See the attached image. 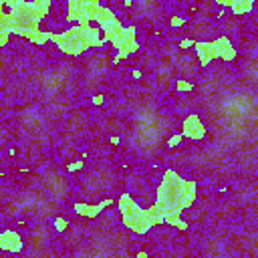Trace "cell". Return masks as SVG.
Segmentation results:
<instances>
[{"label":"cell","mask_w":258,"mask_h":258,"mask_svg":"<svg viewBox=\"0 0 258 258\" xmlns=\"http://www.w3.org/2000/svg\"><path fill=\"white\" fill-rule=\"evenodd\" d=\"M194 50L200 67H210L216 58L224 62H234L238 58V48L226 34H220L214 40H194Z\"/></svg>","instance_id":"5"},{"label":"cell","mask_w":258,"mask_h":258,"mask_svg":"<svg viewBox=\"0 0 258 258\" xmlns=\"http://www.w3.org/2000/svg\"><path fill=\"white\" fill-rule=\"evenodd\" d=\"M183 139L189 141H204L208 137V125L204 123L200 113H187L181 119V129H179Z\"/></svg>","instance_id":"8"},{"label":"cell","mask_w":258,"mask_h":258,"mask_svg":"<svg viewBox=\"0 0 258 258\" xmlns=\"http://www.w3.org/2000/svg\"><path fill=\"white\" fill-rule=\"evenodd\" d=\"M135 258H151V256H149V254H147L145 250H139V252L135 254Z\"/></svg>","instance_id":"20"},{"label":"cell","mask_w":258,"mask_h":258,"mask_svg":"<svg viewBox=\"0 0 258 258\" xmlns=\"http://www.w3.org/2000/svg\"><path fill=\"white\" fill-rule=\"evenodd\" d=\"M185 22H187L185 16H171V18H169V26H171V28H181Z\"/></svg>","instance_id":"16"},{"label":"cell","mask_w":258,"mask_h":258,"mask_svg":"<svg viewBox=\"0 0 258 258\" xmlns=\"http://www.w3.org/2000/svg\"><path fill=\"white\" fill-rule=\"evenodd\" d=\"M95 24L99 26V30H101V34H103L105 44H111L113 38H115V36L121 32V28H123V22H121L119 16L115 14V10H113L111 6H105V4H101V8H99L97 18H95Z\"/></svg>","instance_id":"7"},{"label":"cell","mask_w":258,"mask_h":258,"mask_svg":"<svg viewBox=\"0 0 258 258\" xmlns=\"http://www.w3.org/2000/svg\"><path fill=\"white\" fill-rule=\"evenodd\" d=\"M64 8H67L64 20L69 24H93L101 8V2L99 0H69Z\"/></svg>","instance_id":"6"},{"label":"cell","mask_w":258,"mask_h":258,"mask_svg":"<svg viewBox=\"0 0 258 258\" xmlns=\"http://www.w3.org/2000/svg\"><path fill=\"white\" fill-rule=\"evenodd\" d=\"M139 48H141L139 40H131V42H127V44L119 46V48L115 50V56H113V64H119L123 58H129V56H133L135 52H139Z\"/></svg>","instance_id":"13"},{"label":"cell","mask_w":258,"mask_h":258,"mask_svg":"<svg viewBox=\"0 0 258 258\" xmlns=\"http://www.w3.org/2000/svg\"><path fill=\"white\" fill-rule=\"evenodd\" d=\"M83 167V161H75V163H69L67 165V171H77V169H81Z\"/></svg>","instance_id":"18"},{"label":"cell","mask_w":258,"mask_h":258,"mask_svg":"<svg viewBox=\"0 0 258 258\" xmlns=\"http://www.w3.org/2000/svg\"><path fill=\"white\" fill-rule=\"evenodd\" d=\"M198 200V181L183 177L181 173H177L175 169L167 167L161 173L159 185L155 189V202L153 206H157L163 214V224L173 226L179 232H187L189 224L181 218V214L185 210H189Z\"/></svg>","instance_id":"1"},{"label":"cell","mask_w":258,"mask_h":258,"mask_svg":"<svg viewBox=\"0 0 258 258\" xmlns=\"http://www.w3.org/2000/svg\"><path fill=\"white\" fill-rule=\"evenodd\" d=\"M103 101H105V99H103V95H97V97L93 99V103H95V105H103Z\"/></svg>","instance_id":"21"},{"label":"cell","mask_w":258,"mask_h":258,"mask_svg":"<svg viewBox=\"0 0 258 258\" xmlns=\"http://www.w3.org/2000/svg\"><path fill=\"white\" fill-rule=\"evenodd\" d=\"M115 206L121 216V224L125 230L133 232L135 236H145L149 234L157 224H163V214L157 206H147L143 208L131 194L123 191L115 200Z\"/></svg>","instance_id":"4"},{"label":"cell","mask_w":258,"mask_h":258,"mask_svg":"<svg viewBox=\"0 0 258 258\" xmlns=\"http://www.w3.org/2000/svg\"><path fill=\"white\" fill-rule=\"evenodd\" d=\"M12 38L10 32V20H8V10L4 6V0H0V48H6Z\"/></svg>","instance_id":"12"},{"label":"cell","mask_w":258,"mask_h":258,"mask_svg":"<svg viewBox=\"0 0 258 258\" xmlns=\"http://www.w3.org/2000/svg\"><path fill=\"white\" fill-rule=\"evenodd\" d=\"M218 4L230 8L234 16H246L256 8V0H218Z\"/></svg>","instance_id":"11"},{"label":"cell","mask_w":258,"mask_h":258,"mask_svg":"<svg viewBox=\"0 0 258 258\" xmlns=\"http://www.w3.org/2000/svg\"><path fill=\"white\" fill-rule=\"evenodd\" d=\"M181 141H183V137H181V133L177 131V133H173V135H169V137H167L165 145H167L169 149H175V147H179V145H181Z\"/></svg>","instance_id":"14"},{"label":"cell","mask_w":258,"mask_h":258,"mask_svg":"<svg viewBox=\"0 0 258 258\" xmlns=\"http://www.w3.org/2000/svg\"><path fill=\"white\" fill-rule=\"evenodd\" d=\"M52 226H54V232H64L67 228H69V220L67 218H62V216H56L54 220H52Z\"/></svg>","instance_id":"15"},{"label":"cell","mask_w":258,"mask_h":258,"mask_svg":"<svg viewBox=\"0 0 258 258\" xmlns=\"http://www.w3.org/2000/svg\"><path fill=\"white\" fill-rule=\"evenodd\" d=\"M10 20L12 36L26 38L34 46H44L50 42V32L40 24L48 16L52 2L50 0H4Z\"/></svg>","instance_id":"2"},{"label":"cell","mask_w":258,"mask_h":258,"mask_svg":"<svg viewBox=\"0 0 258 258\" xmlns=\"http://www.w3.org/2000/svg\"><path fill=\"white\" fill-rule=\"evenodd\" d=\"M0 250L8 254H22L24 252V240L22 234L14 228L0 230Z\"/></svg>","instance_id":"9"},{"label":"cell","mask_w":258,"mask_h":258,"mask_svg":"<svg viewBox=\"0 0 258 258\" xmlns=\"http://www.w3.org/2000/svg\"><path fill=\"white\" fill-rule=\"evenodd\" d=\"M189 46H194V38H183V40H179V48H189Z\"/></svg>","instance_id":"17"},{"label":"cell","mask_w":258,"mask_h":258,"mask_svg":"<svg viewBox=\"0 0 258 258\" xmlns=\"http://www.w3.org/2000/svg\"><path fill=\"white\" fill-rule=\"evenodd\" d=\"M115 204V200L113 198H105V200H101L99 204H89V202H75L73 204V212L77 214V216H81V218H89V220H93V218H99L109 206H113Z\"/></svg>","instance_id":"10"},{"label":"cell","mask_w":258,"mask_h":258,"mask_svg":"<svg viewBox=\"0 0 258 258\" xmlns=\"http://www.w3.org/2000/svg\"><path fill=\"white\" fill-rule=\"evenodd\" d=\"M177 91H191V85L189 83H177Z\"/></svg>","instance_id":"19"},{"label":"cell","mask_w":258,"mask_h":258,"mask_svg":"<svg viewBox=\"0 0 258 258\" xmlns=\"http://www.w3.org/2000/svg\"><path fill=\"white\" fill-rule=\"evenodd\" d=\"M50 42L67 56H81L91 48L105 46L97 24H69L60 32H50Z\"/></svg>","instance_id":"3"}]
</instances>
